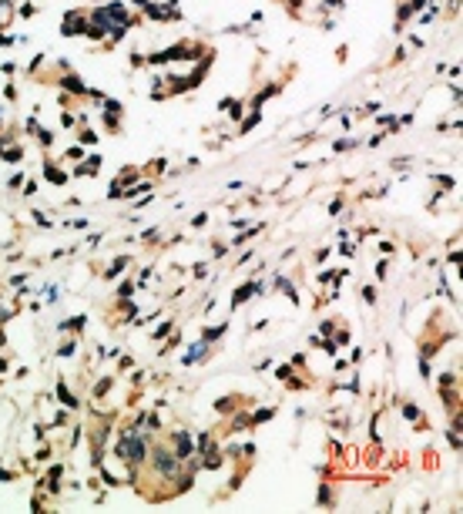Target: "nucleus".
<instances>
[{
  "label": "nucleus",
  "mask_w": 463,
  "mask_h": 514,
  "mask_svg": "<svg viewBox=\"0 0 463 514\" xmlns=\"http://www.w3.org/2000/svg\"><path fill=\"white\" fill-rule=\"evenodd\" d=\"M118 454H121V457H128L131 464H145V457H148V447H145V440H141V437H121Z\"/></svg>",
  "instance_id": "1"
},
{
  "label": "nucleus",
  "mask_w": 463,
  "mask_h": 514,
  "mask_svg": "<svg viewBox=\"0 0 463 514\" xmlns=\"http://www.w3.org/2000/svg\"><path fill=\"white\" fill-rule=\"evenodd\" d=\"M155 470L165 477V481H171V477L178 474V457L168 454V450H155Z\"/></svg>",
  "instance_id": "2"
},
{
  "label": "nucleus",
  "mask_w": 463,
  "mask_h": 514,
  "mask_svg": "<svg viewBox=\"0 0 463 514\" xmlns=\"http://www.w3.org/2000/svg\"><path fill=\"white\" fill-rule=\"evenodd\" d=\"M259 292H262V286H259V282H249V286H242V289L235 292V296H232V303L239 306V303H245L249 296H259Z\"/></svg>",
  "instance_id": "3"
},
{
  "label": "nucleus",
  "mask_w": 463,
  "mask_h": 514,
  "mask_svg": "<svg viewBox=\"0 0 463 514\" xmlns=\"http://www.w3.org/2000/svg\"><path fill=\"white\" fill-rule=\"evenodd\" d=\"M175 444H178V457H188V454H192V440H188V434H181V430H178V434H175Z\"/></svg>",
  "instance_id": "4"
},
{
  "label": "nucleus",
  "mask_w": 463,
  "mask_h": 514,
  "mask_svg": "<svg viewBox=\"0 0 463 514\" xmlns=\"http://www.w3.org/2000/svg\"><path fill=\"white\" fill-rule=\"evenodd\" d=\"M275 289H282V292H286V296H289L292 303H299V296H296V289L289 286V279H282V276H279V279H275Z\"/></svg>",
  "instance_id": "5"
},
{
  "label": "nucleus",
  "mask_w": 463,
  "mask_h": 514,
  "mask_svg": "<svg viewBox=\"0 0 463 514\" xmlns=\"http://www.w3.org/2000/svg\"><path fill=\"white\" fill-rule=\"evenodd\" d=\"M225 329H228L225 323H222V326H215V329H205V333H202V339H205V343H212V339H218V336H222Z\"/></svg>",
  "instance_id": "6"
},
{
  "label": "nucleus",
  "mask_w": 463,
  "mask_h": 514,
  "mask_svg": "<svg viewBox=\"0 0 463 514\" xmlns=\"http://www.w3.org/2000/svg\"><path fill=\"white\" fill-rule=\"evenodd\" d=\"M269 417H272V410H259L255 417H252V423H262V420H269Z\"/></svg>",
  "instance_id": "7"
}]
</instances>
